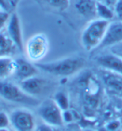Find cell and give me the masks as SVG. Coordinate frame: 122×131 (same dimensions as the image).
<instances>
[{
  "instance_id": "obj_1",
  "label": "cell",
  "mask_w": 122,
  "mask_h": 131,
  "mask_svg": "<svg viewBox=\"0 0 122 131\" xmlns=\"http://www.w3.org/2000/svg\"><path fill=\"white\" fill-rule=\"evenodd\" d=\"M85 65V59L82 57H67L48 63H36L39 69L55 76L66 77L79 72Z\"/></svg>"
},
{
  "instance_id": "obj_2",
  "label": "cell",
  "mask_w": 122,
  "mask_h": 131,
  "mask_svg": "<svg viewBox=\"0 0 122 131\" xmlns=\"http://www.w3.org/2000/svg\"><path fill=\"white\" fill-rule=\"evenodd\" d=\"M110 22L97 19L91 20L84 29L81 35V44L87 51L98 48L105 36Z\"/></svg>"
},
{
  "instance_id": "obj_3",
  "label": "cell",
  "mask_w": 122,
  "mask_h": 131,
  "mask_svg": "<svg viewBox=\"0 0 122 131\" xmlns=\"http://www.w3.org/2000/svg\"><path fill=\"white\" fill-rule=\"evenodd\" d=\"M0 96L9 102L26 106H35L38 103L35 97L30 96L22 90L20 86L11 82H0Z\"/></svg>"
},
{
  "instance_id": "obj_4",
  "label": "cell",
  "mask_w": 122,
  "mask_h": 131,
  "mask_svg": "<svg viewBox=\"0 0 122 131\" xmlns=\"http://www.w3.org/2000/svg\"><path fill=\"white\" fill-rule=\"evenodd\" d=\"M39 113L44 123L47 124L58 127L64 123L62 118V111L53 99L47 100L43 102L39 109Z\"/></svg>"
},
{
  "instance_id": "obj_5",
  "label": "cell",
  "mask_w": 122,
  "mask_h": 131,
  "mask_svg": "<svg viewBox=\"0 0 122 131\" xmlns=\"http://www.w3.org/2000/svg\"><path fill=\"white\" fill-rule=\"evenodd\" d=\"M10 124L15 131H35V119L27 110H15L10 114Z\"/></svg>"
},
{
  "instance_id": "obj_6",
  "label": "cell",
  "mask_w": 122,
  "mask_h": 131,
  "mask_svg": "<svg viewBox=\"0 0 122 131\" xmlns=\"http://www.w3.org/2000/svg\"><path fill=\"white\" fill-rule=\"evenodd\" d=\"M48 50V40L44 34H36L27 42L28 56L32 60H39L46 55Z\"/></svg>"
},
{
  "instance_id": "obj_7",
  "label": "cell",
  "mask_w": 122,
  "mask_h": 131,
  "mask_svg": "<svg viewBox=\"0 0 122 131\" xmlns=\"http://www.w3.org/2000/svg\"><path fill=\"white\" fill-rule=\"evenodd\" d=\"M6 31L9 37L15 43V47L19 51H22L24 47L23 43V33H22L20 20L16 13L10 14L9 19L8 20Z\"/></svg>"
},
{
  "instance_id": "obj_8",
  "label": "cell",
  "mask_w": 122,
  "mask_h": 131,
  "mask_svg": "<svg viewBox=\"0 0 122 131\" xmlns=\"http://www.w3.org/2000/svg\"><path fill=\"white\" fill-rule=\"evenodd\" d=\"M38 73V68L35 64L24 58H16L15 59V71L13 75L19 81H24L30 78L36 76Z\"/></svg>"
},
{
  "instance_id": "obj_9",
  "label": "cell",
  "mask_w": 122,
  "mask_h": 131,
  "mask_svg": "<svg viewBox=\"0 0 122 131\" xmlns=\"http://www.w3.org/2000/svg\"><path fill=\"white\" fill-rule=\"evenodd\" d=\"M120 42H122V22H111L98 48L114 46Z\"/></svg>"
},
{
  "instance_id": "obj_10",
  "label": "cell",
  "mask_w": 122,
  "mask_h": 131,
  "mask_svg": "<svg viewBox=\"0 0 122 131\" xmlns=\"http://www.w3.org/2000/svg\"><path fill=\"white\" fill-rule=\"evenodd\" d=\"M96 62L104 70L122 75V57L115 54L101 55L96 58Z\"/></svg>"
},
{
  "instance_id": "obj_11",
  "label": "cell",
  "mask_w": 122,
  "mask_h": 131,
  "mask_svg": "<svg viewBox=\"0 0 122 131\" xmlns=\"http://www.w3.org/2000/svg\"><path fill=\"white\" fill-rule=\"evenodd\" d=\"M19 86L25 93L35 97L43 92L46 89V81L44 79L34 76L20 82Z\"/></svg>"
},
{
  "instance_id": "obj_12",
  "label": "cell",
  "mask_w": 122,
  "mask_h": 131,
  "mask_svg": "<svg viewBox=\"0 0 122 131\" xmlns=\"http://www.w3.org/2000/svg\"><path fill=\"white\" fill-rule=\"evenodd\" d=\"M102 79L110 91L117 95H122V75L104 70L102 73Z\"/></svg>"
},
{
  "instance_id": "obj_13",
  "label": "cell",
  "mask_w": 122,
  "mask_h": 131,
  "mask_svg": "<svg viewBox=\"0 0 122 131\" xmlns=\"http://www.w3.org/2000/svg\"><path fill=\"white\" fill-rule=\"evenodd\" d=\"M96 0H77L75 4L77 11L84 18H92L96 15Z\"/></svg>"
},
{
  "instance_id": "obj_14",
  "label": "cell",
  "mask_w": 122,
  "mask_h": 131,
  "mask_svg": "<svg viewBox=\"0 0 122 131\" xmlns=\"http://www.w3.org/2000/svg\"><path fill=\"white\" fill-rule=\"evenodd\" d=\"M15 48L17 47L9 37L6 30H0V57L9 56Z\"/></svg>"
},
{
  "instance_id": "obj_15",
  "label": "cell",
  "mask_w": 122,
  "mask_h": 131,
  "mask_svg": "<svg viewBox=\"0 0 122 131\" xmlns=\"http://www.w3.org/2000/svg\"><path fill=\"white\" fill-rule=\"evenodd\" d=\"M15 71V59L10 56L0 57V80H5Z\"/></svg>"
},
{
  "instance_id": "obj_16",
  "label": "cell",
  "mask_w": 122,
  "mask_h": 131,
  "mask_svg": "<svg viewBox=\"0 0 122 131\" xmlns=\"http://www.w3.org/2000/svg\"><path fill=\"white\" fill-rule=\"evenodd\" d=\"M96 15L99 16V19L110 21L115 17V11H114L112 8L108 6L104 2L97 1Z\"/></svg>"
},
{
  "instance_id": "obj_17",
  "label": "cell",
  "mask_w": 122,
  "mask_h": 131,
  "mask_svg": "<svg viewBox=\"0 0 122 131\" xmlns=\"http://www.w3.org/2000/svg\"><path fill=\"white\" fill-rule=\"evenodd\" d=\"M53 100L55 102L57 103V105L59 107L62 111H66L69 109V99L68 96L65 92L62 91H59L55 95Z\"/></svg>"
},
{
  "instance_id": "obj_18",
  "label": "cell",
  "mask_w": 122,
  "mask_h": 131,
  "mask_svg": "<svg viewBox=\"0 0 122 131\" xmlns=\"http://www.w3.org/2000/svg\"><path fill=\"white\" fill-rule=\"evenodd\" d=\"M46 2L53 9L61 11L66 9L70 4V0H46Z\"/></svg>"
},
{
  "instance_id": "obj_19",
  "label": "cell",
  "mask_w": 122,
  "mask_h": 131,
  "mask_svg": "<svg viewBox=\"0 0 122 131\" xmlns=\"http://www.w3.org/2000/svg\"><path fill=\"white\" fill-rule=\"evenodd\" d=\"M77 113L75 111H72L70 109H67L66 111L62 112V118H63V122L64 123H72L73 121H75L77 118Z\"/></svg>"
},
{
  "instance_id": "obj_20",
  "label": "cell",
  "mask_w": 122,
  "mask_h": 131,
  "mask_svg": "<svg viewBox=\"0 0 122 131\" xmlns=\"http://www.w3.org/2000/svg\"><path fill=\"white\" fill-rule=\"evenodd\" d=\"M10 124V118L6 113L0 112V129L7 128Z\"/></svg>"
},
{
  "instance_id": "obj_21",
  "label": "cell",
  "mask_w": 122,
  "mask_h": 131,
  "mask_svg": "<svg viewBox=\"0 0 122 131\" xmlns=\"http://www.w3.org/2000/svg\"><path fill=\"white\" fill-rule=\"evenodd\" d=\"M35 131H60V130L57 129L56 126H52V125L47 124L46 123H44V124H39L35 129Z\"/></svg>"
},
{
  "instance_id": "obj_22",
  "label": "cell",
  "mask_w": 122,
  "mask_h": 131,
  "mask_svg": "<svg viewBox=\"0 0 122 131\" xmlns=\"http://www.w3.org/2000/svg\"><path fill=\"white\" fill-rule=\"evenodd\" d=\"M9 12L5 11H0V30H3L4 26L8 23V20L9 19Z\"/></svg>"
},
{
  "instance_id": "obj_23",
  "label": "cell",
  "mask_w": 122,
  "mask_h": 131,
  "mask_svg": "<svg viewBox=\"0 0 122 131\" xmlns=\"http://www.w3.org/2000/svg\"><path fill=\"white\" fill-rule=\"evenodd\" d=\"M114 11L115 15L117 16L119 19L122 20V0H118L114 6Z\"/></svg>"
},
{
  "instance_id": "obj_24",
  "label": "cell",
  "mask_w": 122,
  "mask_h": 131,
  "mask_svg": "<svg viewBox=\"0 0 122 131\" xmlns=\"http://www.w3.org/2000/svg\"><path fill=\"white\" fill-rule=\"evenodd\" d=\"M105 128L109 131H118V129L120 128V123L117 120L109 122L105 125Z\"/></svg>"
},
{
  "instance_id": "obj_25",
  "label": "cell",
  "mask_w": 122,
  "mask_h": 131,
  "mask_svg": "<svg viewBox=\"0 0 122 131\" xmlns=\"http://www.w3.org/2000/svg\"><path fill=\"white\" fill-rule=\"evenodd\" d=\"M0 8L3 11L9 12V9H10L9 0H0Z\"/></svg>"
},
{
  "instance_id": "obj_26",
  "label": "cell",
  "mask_w": 122,
  "mask_h": 131,
  "mask_svg": "<svg viewBox=\"0 0 122 131\" xmlns=\"http://www.w3.org/2000/svg\"><path fill=\"white\" fill-rule=\"evenodd\" d=\"M99 131H109V130H108L105 127H104V128H101V129H99Z\"/></svg>"
},
{
  "instance_id": "obj_27",
  "label": "cell",
  "mask_w": 122,
  "mask_h": 131,
  "mask_svg": "<svg viewBox=\"0 0 122 131\" xmlns=\"http://www.w3.org/2000/svg\"><path fill=\"white\" fill-rule=\"evenodd\" d=\"M0 131H10L7 129V128H3V129H0Z\"/></svg>"
},
{
  "instance_id": "obj_28",
  "label": "cell",
  "mask_w": 122,
  "mask_h": 131,
  "mask_svg": "<svg viewBox=\"0 0 122 131\" xmlns=\"http://www.w3.org/2000/svg\"><path fill=\"white\" fill-rule=\"evenodd\" d=\"M83 131H95V130H93V129H85Z\"/></svg>"
},
{
  "instance_id": "obj_29",
  "label": "cell",
  "mask_w": 122,
  "mask_h": 131,
  "mask_svg": "<svg viewBox=\"0 0 122 131\" xmlns=\"http://www.w3.org/2000/svg\"><path fill=\"white\" fill-rule=\"evenodd\" d=\"M99 1H101V2H104V1H105V0H99Z\"/></svg>"
},
{
  "instance_id": "obj_30",
  "label": "cell",
  "mask_w": 122,
  "mask_h": 131,
  "mask_svg": "<svg viewBox=\"0 0 122 131\" xmlns=\"http://www.w3.org/2000/svg\"><path fill=\"white\" fill-rule=\"evenodd\" d=\"M0 11H3V10H2V9H1V8H0Z\"/></svg>"
},
{
  "instance_id": "obj_31",
  "label": "cell",
  "mask_w": 122,
  "mask_h": 131,
  "mask_svg": "<svg viewBox=\"0 0 122 131\" xmlns=\"http://www.w3.org/2000/svg\"><path fill=\"white\" fill-rule=\"evenodd\" d=\"M12 131H15V130H12Z\"/></svg>"
},
{
  "instance_id": "obj_32",
  "label": "cell",
  "mask_w": 122,
  "mask_h": 131,
  "mask_svg": "<svg viewBox=\"0 0 122 131\" xmlns=\"http://www.w3.org/2000/svg\"><path fill=\"white\" fill-rule=\"evenodd\" d=\"M121 131H122V129H121Z\"/></svg>"
}]
</instances>
